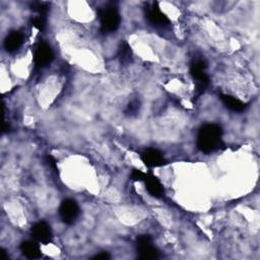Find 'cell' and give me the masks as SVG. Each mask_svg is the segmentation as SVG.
<instances>
[{
    "label": "cell",
    "mask_w": 260,
    "mask_h": 260,
    "mask_svg": "<svg viewBox=\"0 0 260 260\" xmlns=\"http://www.w3.org/2000/svg\"><path fill=\"white\" fill-rule=\"evenodd\" d=\"M197 147L200 151L210 153L222 145V129L214 123L204 124L197 134Z\"/></svg>",
    "instance_id": "6da1fadb"
},
{
    "label": "cell",
    "mask_w": 260,
    "mask_h": 260,
    "mask_svg": "<svg viewBox=\"0 0 260 260\" xmlns=\"http://www.w3.org/2000/svg\"><path fill=\"white\" fill-rule=\"evenodd\" d=\"M101 30L103 32L116 31L121 23V16L118 9L113 5L100 8L98 11Z\"/></svg>",
    "instance_id": "7a4b0ae2"
},
{
    "label": "cell",
    "mask_w": 260,
    "mask_h": 260,
    "mask_svg": "<svg viewBox=\"0 0 260 260\" xmlns=\"http://www.w3.org/2000/svg\"><path fill=\"white\" fill-rule=\"evenodd\" d=\"M205 69L206 65L203 60H196L190 66V74L195 80V89L197 94L204 92L209 83V78Z\"/></svg>",
    "instance_id": "3957f363"
},
{
    "label": "cell",
    "mask_w": 260,
    "mask_h": 260,
    "mask_svg": "<svg viewBox=\"0 0 260 260\" xmlns=\"http://www.w3.org/2000/svg\"><path fill=\"white\" fill-rule=\"evenodd\" d=\"M136 250L140 259H156L158 258V251L152 243L149 235H139L136 238Z\"/></svg>",
    "instance_id": "277c9868"
},
{
    "label": "cell",
    "mask_w": 260,
    "mask_h": 260,
    "mask_svg": "<svg viewBox=\"0 0 260 260\" xmlns=\"http://www.w3.org/2000/svg\"><path fill=\"white\" fill-rule=\"evenodd\" d=\"M80 209L77 202L71 198L63 200L59 206V216L66 224H72L79 216Z\"/></svg>",
    "instance_id": "5b68a950"
},
{
    "label": "cell",
    "mask_w": 260,
    "mask_h": 260,
    "mask_svg": "<svg viewBox=\"0 0 260 260\" xmlns=\"http://www.w3.org/2000/svg\"><path fill=\"white\" fill-rule=\"evenodd\" d=\"M54 58V53L52 48L45 42H41L35 51L34 54V63L36 68L42 69L48 66Z\"/></svg>",
    "instance_id": "8992f818"
},
{
    "label": "cell",
    "mask_w": 260,
    "mask_h": 260,
    "mask_svg": "<svg viewBox=\"0 0 260 260\" xmlns=\"http://www.w3.org/2000/svg\"><path fill=\"white\" fill-rule=\"evenodd\" d=\"M31 236L38 242L47 245L52 242L53 234L50 225L46 221H38L31 226Z\"/></svg>",
    "instance_id": "52a82bcc"
},
{
    "label": "cell",
    "mask_w": 260,
    "mask_h": 260,
    "mask_svg": "<svg viewBox=\"0 0 260 260\" xmlns=\"http://www.w3.org/2000/svg\"><path fill=\"white\" fill-rule=\"evenodd\" d=\"M140 158L143 161V164L148 168H158L167 164V160L165 159L162 153L154 148L145 149L141 153Z\"/></svg>",
    "instance_id": "ba28073f"
},
{
    "label": "cell",
    "mask_w": 260,
    "mask_h": 260,
    "mask_svg": "<svg viewBox=\"0 0 260 260\" xmlns=\"http://www.w3.org/2000/svg\"><path fill=\"white\" fill-rule=\"evenodd\" d=\"M146 18L148 21L154 25L158 26H167L170 23L167 15L160 10L157 3L154 2L146 9Z\"/></svg>",
    "instance_id": "9c48e42d"
},
{
    "label": "cell",
    "mask_w": 260,
    "mask_h": 260,
    "mask_svg": "<svg viewBox=\"0 0 260 260\" xmlns=\"http://www.w3.org/2000/svg\"><path fill=\"white\" fill-rule=\"evenodd\" d=\"M143 181L145 183V188H146L147 192L151 196H153L155 198L164 197V195H165L164 185L154 175H152L150 173H146Z\"/></svg>",
    "instance_id": "30bf717a"
},
{
    "label": "cell",
    "mask_w": 260,
    "mask_h": 260,
    "mask_svg": "<svg viewBox=\"0 0 260 260\" xmlns=\"http://www.w3.org/2000/svg\"><path fill=\"white\" fill-rule=\"evenodd\" d=\"M23 42V37L19 31H11L10 34H8L4 40V49L9 52H15L16 50H18L20 48V46L22 45Z\"/></svg>",
    "instance_id": "8fae6325"
},
{
    "label": "cell",
    "mask_w": 260,
    "mask_h": 260,
    "mask_svg": "<svg viewBox=\"0 0 260 260\" xmlns=\"http://www.w3.org/2000/svg\"><path fill=\"white\" fill-rule=\"evenodd\" d=\"M220 100L223 103V105L233 112L241 113V112H243L247 109V104H245L241 100H239V99H237V98H235L231 94L221 93L220 94Z\"/></svg>",
    "instance_id": "7c38bea8"
},
{
    "label": "cell",
    "mask_w": 260,
    "mask_h": 260,
    "mask_svg": "<svg viewBox=\"0 0 260 260\" xmlns=\"http://www.w3.org/2000/svg\"><path fill=\"white\" fill-rule=\"evenodd\" d=\"M20 251L25 257L30 259H37L42 256L40 246L35 241H23L20 244Z\"/></svg>",
    "instance_id": "4fadbf2b"
},
{
    "label": "cell",
    "mask_w": 260,
    "mask_h": 260,
    "mask_svg": "<svg viewBox=\"0 0 260 260\" xmlns=\"http://www.w3.org/2000/svg\"><path fill=\"white\" fill-rule=\"evenodd\" d=\"M119 57L122 62L129 61L131 57V48L128 46V44L124 43L122 44L120 50H119Z\"/></svg>",
    "instance_id": "5bb4252c"
},
{
    "label": "cell",
    "mask_w": 260,
    "mask_h": 260,
    "mask_svg": "<svg viewBox=\"0 0 260 260\" xmlns=\"http://www.w3.org/2000/svg\"><path fill=\"white\" fill-rule=\"evenodd\" d=\"M31 22H32V25L35 26V27H37L38 29H40V30H42V29H44V27H45V18H44V15H38V16H36V17H34L32 19H31Z\"/></svg>",
    "instance_id": "9a60e30c"
},
{
    "label": "cell",
    "mask_w": 260,
    "mask_h": 260,
    "mask_svg": "<svg viewBox=\"0 0 260 260\" xmlns=\"http://www.w3.org/2000/svg\"><path fill=\"white\" fill-rule=\"evenodd\" d=\"M146 173L141 172L140 170H133L131 173V178L133 181H143Z\"/></svg>",
    "instance_id": "2e32d148"
},
{
    "label": "cell",
    "mask_w": 260,
    "mask_h": 260,
    "mask_svg": "<svg viewBox=\"0 0 260 260\" xmlns=\"http://www.w3.org/2000/svg\"><path fill=\"white\" fill-rule=\"evenodd\" d=\"M109 258H110V255L107 252H101V253H99V254H96L92 257V259H99V260L100 259L106 260V259H109Z\"/></svg>",
    "instance_id": "e0dca14e"
},
{
    "label": "cell",
    "mask_w": 260,
    "mask_h": 260,
    "mask_svg": "<svg viewBox=\"0 0 260 260\" xmlns=\"http://www.w3.org/2000/svg\"><path fill=\"white\" fill-rule=\"evenodd\" d=\"M7 256H6V251L4 249H1V259H6Z\"/></svg>",
    "instance_id": "ac0fdd59"
}]
</instances>
